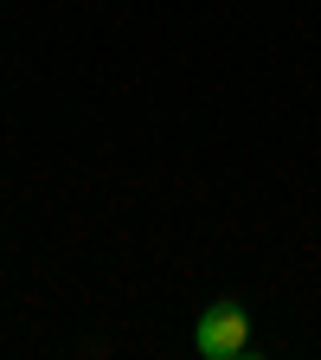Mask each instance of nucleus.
<instances>
[{"instance_id":"nucleus-1","label":"nucleus","mask_w":321,"mask_h":360,"mask_svg":"<svg viewBox=\"0 0 321 360\" xmlns=\"http://www.w3.org/2000/svg\"><path fill=\"white\" fill-rule=\"evenodd\" d=\"M244 341H251V328H244V309H238V302H212V309L199 315L193 347H199L206 360H232V354H244Z\"/></svg>"}]
</instances>
